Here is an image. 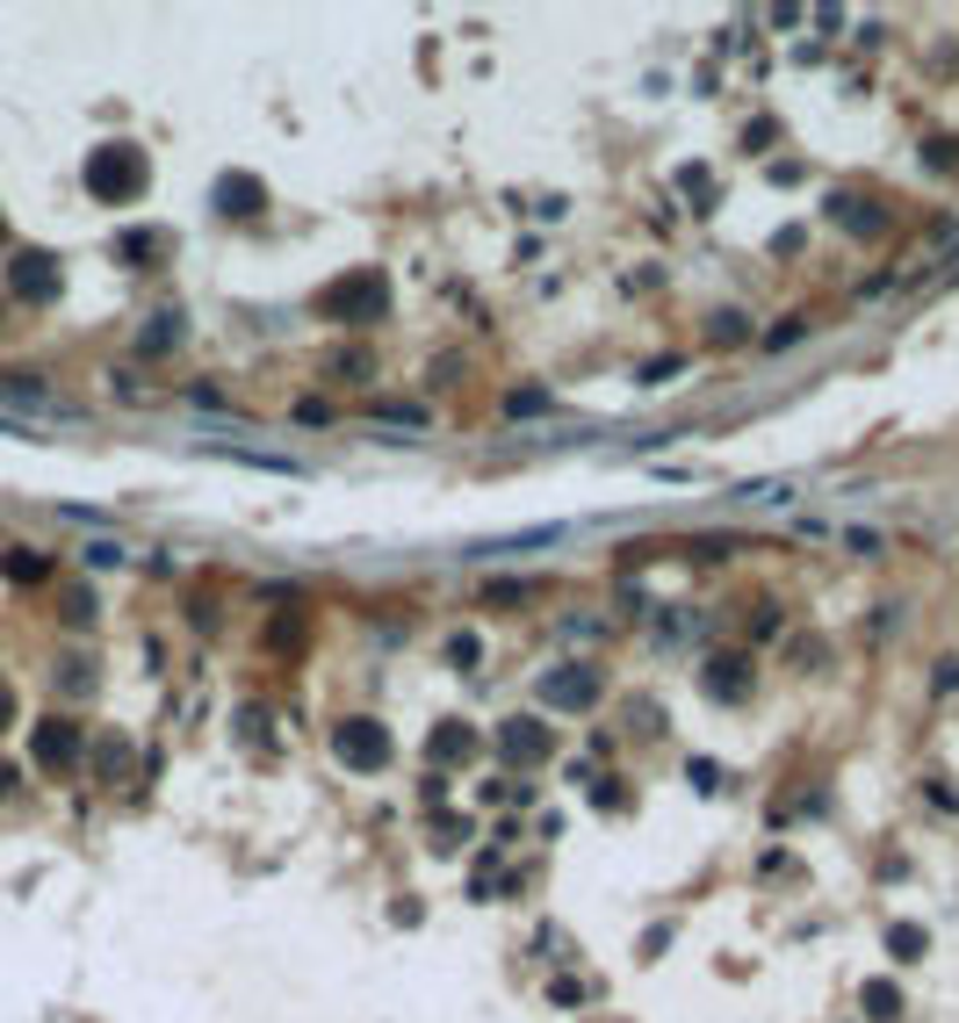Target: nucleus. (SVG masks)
Listing matches in <instances>:
<instances>
[{
    "instance_id": "1",
    "label": "nucleus",
    "mask_w": 959,
    "mask_h": 1023,
    "mask_svg": "<svg viewBox=\"0 0 959 1023\" xmlns=\"http://www.w3.org/2000/svg\"><path fill=\"white\" fill-rule=\"evenodd\" d=\"M383 311H390V274L383 267H354V274L317 288V317H325V325L369 332V325H383Z\"/></svg>"
},
{
    "instance_id": "2",
    "label": "nucleus",
    "mask_w": 959,
    "mask_h": 1023,
    "mask_svg": "<svg viewBox=\"0 0 959 1023\" xmlns=\"http://www.w3.org/2000/svg\"><path fill=\"white\" fill-rule=\"evenodd\" d=\"M145 188H151V159H145L137 145H124V137H116V145H95V151H87V195H95V203L130 209Z\"/></svg>"
},
{
    "instance_id": "3",
    "label": "nucleus",
    "mask_w": 959,
    "mask_h": 1023,
    "mask_svg": "<svg viewBox=\"0 0 959 1023\" xmlns=\"http://www.w3.org/2000/svg\"><path fill=\"white\" fill-rule=\"evenodd\" d=\"M332 757H340L346 771H383L390 765V728L369 721V714H346V721L332 728Z\"/></svg>"
},
{
    "instance_id": "4",
    "label": "nucleus",
    "mask_w": 959,
    "mask_h": 1023,
    "mask_svg": "<svg viewBox=\"0 0 959 1023\" xmlns=\"http://www.w3.org/2000/svg\"><path fill=\"white\" fill-rule=\"evenodd\" d=\"M599 692H606V678L591 663H556L541 678V707H556V714H585V707H599Z\"/></svg>"
},
{
    "instance_id": "5",
    "label": "nucleus",
    "mask_w": 959,
    "mask_h": 1023,
    "mask_svg": "<svg viewBox=\"0 0 959 1023\" xmlns=\"http://www.w3.org/2000/svg\"><path fill=\"white\" fill-rule=\"evenodd\" d=\"M498 757L506 765H541V757H556V728H541L535 714H512V721H498Z\"/></svg>"
},
{
    "instance_id": "6",
    "label": "nucleus",
    "mask_w": 959,
    "mask_h": 1023,
    "mask_svg": "<svg viewBox=\"0 0 959 1023\" xmlns=\"http://www.w3.org/2000/svg\"><path fill=\"white\" fill-rule=\"evenodd\" d=\"M209 209H224V217H238V224L261 217V209H267V180H261V174H238V166H232V174L209 180Z\"/></svg>"
},
{
    "instance_id": "7",
    "label": "nucleus",
    "mask_w": 959,
    "mask_h": 1023,
    "mask_svg": "<svg viewBox=\"0 0 959 1023\" xmlns=\"http://www.w3.org/2000/svg\"><path fill=\"white\" fill-rule=\"evenodd\" d=\"M29 750H37L43 771H72V765H80V728H72V721H37Z\"/></svg>"
},
{
    "instance_id": "8",
    "label": "nucleus",
    "mask_w": 959,
    "mask_h": 1023,
    "mask_svg": "<svg viewBox=\"0 0 959 1023\" xmlns=\"http://www.w3.org/2000/svg\"><path fill=\"white\" fill-rule=\"evenodd\" d=\"M14 296H29V303H51L58 296V259L51 253H14Z\"/></svg>"
},
{
    "instance_id": "9",
    "label": "nucleus",
    "mask_w": 959,
    "mask_h": 1023,
    "mask_svg": "<svg viewBox=\"0 0 959 1023\" xmlns=\"http://www.w3.org/2000/svg\"><path fill=\"white\" fill-rule=\"evenodd\" d=\"M707 692L714 699H743V692H751V656H714V663H707Z\"/></svg>"
},
{
    "instance_id": "10",
    "label": "nucleus",
    "mask_w": 959,
    "mask_h": 1023,
    "mask_svg": "<svg viewBox=\"0 0 959 1023\" xmlns=\"http://www.w3.org/2000/svg\"><path fill=\"white\" fill-rule=\"evenodd\" d=\"M830 217L844 224V232H859V238H880V232H888L880 203H859V195H836V203H830Z\"/></svg>"
},
{
    "instance_id": "11",
    "label": "nucleus",
    "mask_w": 959,
    "mask_h": 1023,
    "mask_svg": "<svg viewBox=\"0 0 959 1023\" xmlns=\"http://www.w3.org/2000/svg\"><path fill=\"white\" fill-rule=\"evenodd\" d=\"M562 527H520V533H498V541H483L477 555H520V548H556Z\"/></svg>"
},
{
    "instance_id": "12",
    "label": "nucleus",
    "mask_w": 959,
    "mask_h": 1023,
    "mask_svg": "<svg viewBox=\"0 0 959 1023\" xmlns=\"http://www.w3.org/2000/svg\"><path fill=\"white\" fill-rule=\"evenodd\" d=\"M425 750H433V757H440V765H462V757H469V750H477V736H469V721H440V728H433V742H425Z\"/></svg>"
},
{
    "instance_id": "13",
    "label": "nucleus",
    "mask_w": 959,
    "mask_h": 1023,
    "mask_svg": "<svg viewBox=\"0 0 959 1023\" xmlns=\"http://www.w3.org/2000/svg\"><path fill=\"white\" fill-rule=\"evenodd\" d=\"M859 1010L873 1023H894V1016H902V987H894V981H865L859 987Z\"/></svg>"
},
{
    "instance_id": "14",
    "label": "nucleus",
    "mask_w": 959,
    "mask_h": 1023,
    "mask_svg": "<svg viewBox=\"0 0 959 1023\" xmlns=\"http://www.w3.org/2000/svg\"><path fill=\"white\" fill-rule=\"evenodd\" d=\"M0 570H8L14 584H43V577H51V562H43L37 548H8V562H0Z\"/></svg>"
},
{
    "instance_id": "15",
    "label": "nucleus",
    "mask_w": 959,
    "mask_h": 1023,
    "mask_svg": "<svg viewBox=\"0 0 959 1023\" xmlns=\"http://www.w3.org/2000/svg\"><path fill=\"white\" fill-rule=\"evenodd\" d=\"M174 340H180V317H174V311H159L145 332H137V354H166Z\"/></svg>"
},
{
    "instance_id": "16",
    "label": "nucleus",
    "mask_w": 959,
    "mask_h": 1023,
    "mask_svg": "<svg viewBox=\"0 0 959 1023\" xmlns=\"http://www.w3.org/2000/svg\"><path fill=\"white\" fill-rule=\"evenodd\" d=\"M923 944H931V937H923L917 923H894V929H888V952H894V958H923Z\"/></svg>"
},
{
    "instance_id": "17",
    "label": "nucleus",
    "mask_w": 959,
    "mask_h": 1023,
    "mask_svg": "<svg viewBox=\"0 0 959 1023\" xmlns=\"http://www.w3.org/2000/svg\"><path fill=\"white\" fill-rule=\"evenodd\" d=\"M535 411H548V390H512L506 396V419H535Z\"/></svg>"
},
{
    "instance_id": "18",
    "label": "nucleus",
    "mask_w": 959,
    "mask_h": 1023,
    "mask_svg": "<svg viewBox=\"0 0 959 1023\" xmlns=\"http://www.w3.org/2000/svg\"><path fill=\"white\" fill-rule=\"evenodd\" d=\"M477 656H483V641H477V635H448V663H462V670H469Z\"/></svg>"
},
{
    "instance_id": "19",
    "label": "nucleus",
    "mask_w": 959,
    "mask_h": 1023,
    "mask_svg": "<svg viewBox=\"0 0 959 1023\" xmlns=\"http://www.w3.org/2000/svg\"><path fill=\"white\" fill-rule=\"evenodd\" d=\"M116 562H124V548H116V541H87V570H116Z\"/></svg>"
},
{
    "instance_id": "20",
    "label": "nucleus",
    "mask_w": 959,
    "mask_h": 1023,
    "mask_svg": "<svg viewBox=\"0 0 959 1023\" xmlns=\"http://www.w3.org/2000/svg\"><path fill=\"white\" fill-rule=\"evenodd\" d=\"M124 765H130V742H101V771H109V778H124Z\"/></svg>"
},
{
    "instance_id": "21",
    "label": "nucleus",
    "mask_w": 959,
    "mask_h": 1023,
    "mask_svg": "<svg viewBox=\"0 0 959 1023\" xmlns=\"http://www.w3.org/2000/svg\"><path fill=\"white\" fill-rule=\"evenodd\" d=\"M801 332H809V325H801V317H780V325H772V332H765V346H794V340H801Z\"/></svg>"
},
{
    "instance_id": "22",
    "label": "nucleus",
    "mask_w": 959,
    "mask_h": 1023,
    "mask_svg": "<svg viewBox=\"0 0 959 1023\" xmlns=\"http://www.w3.org/2000/svg\"><path fill=\"white\" fill-rule=\"evenodd\" d=\"M66 620H72V628H87V620H95V599H87V591H72V599H66Z\"/></svg>"
},
{
    "instance_id": "23",
    "label": "nucleus",
    "mask_w": 959,
    "mask_h": 1023,
    "mask_svg": "<svg viewBox=\"0 0 959 1023\" xmlns=\"http://www.w3.org/2000/svg\"><path fill=\"white\" fill-rule=\"evenodd\" d=\"M332 375H369V354H332Z\"/></svg>"
},
{
    "instance_id": "24",
    "label": "nucleus",
    "mask_w": 959,
    "mask_h": 1023,
    "mask_svg": "<svg viewBox=\"0 0 959 1023\" xmlns=\"http://www.w3.org/2000/svg\"><path fill=\"white\" fill-rule=\"evenodd\" d=\"M296 419H303V425H325V419H332V404H317V396H303V404H296Z\"/></svg>"
},
{
    "instance_id": "25",
    "label": "nucleus",
    "mask_w": 959,
    "mask_h": 1023,
    "mask_svg": "<svg viewBox=\"0 0 959 1023\" xmlns=\"http://www.w3.org/2000/svg\"><path fill=\"white\" fill-rule=\"evenodd\" d=\"M952 685H959V663L946 656V663H938V692H952Z\"/></svg>"
},
{
    "instance_id": "26",
    "label": "nucleus",
    "mask_w": 959,
    "mask_h": 1023,
    "mask_svg": "<svg viewBox=\"0 0 959 1023\" xmlns=\"http://www.w3.org/2000/svg\"><path fill=\"white\" fill-rule=\"evenodd\" d=\"M8 778H14V771H8V765H0V793H8Z\"/></svg>"
},
{
    "instance_id": "27",
    "label": "nucleus",
    "mask_w": 959,
    "mask_h": 1023,
    "mask_svg": "<svg viewBox=\"0 0 959 1023\" xmlns=\"http://www.w3.org/2000/svg\"><path fill=\"white\" fill-rule=\"evenodd\" d=\"M0 721H8V692H0Z\"/></svg>"
}]
</instances>
